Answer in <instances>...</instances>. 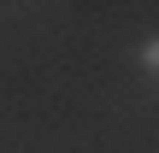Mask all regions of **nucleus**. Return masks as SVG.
<instances>
[{"instance_id":"f257e3e1","label":"nucleus","mask_w":159,"mask_h":153,"mask_svg":"<svg viewBox=\"0 0 159 153\" xmlns=\"http://www.w3.org/2000/svg\"><path fill=\"white\" fill-rule=\"evenodd\" d=\"M142 71L159 77V35H153V41H142Z\"/></svg>"}]
</instances>
